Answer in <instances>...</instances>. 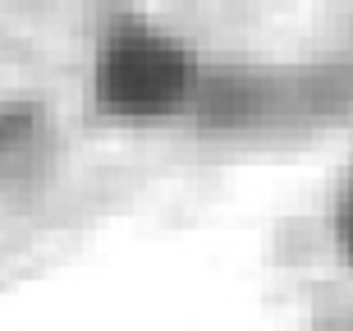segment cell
<instances>
[{
  "label": "cell",
  "mask_w": 353,
  "mask_h": 331,
  "mask_svg": "<svg viewBox=\"0 0 353 331\" xmlns=\"http://www.w3.org/2000/svg\"><path fill=\"white\" fill-rule=\"evenodd\" d=\"M340 239H344V249L353 253V180H349V189H344V198H340Z\"/></svg>",
  "instance_id": "7a4b0ae2"
},
{
  "label": "cell",
  "mask_w": 353,
  "mask_h": 331,
  "mask_svg": "<svg viewBox=\"0 0 353 331\" xmlns=\"http://www.w3.org/2000/svg\"><path fill=\"white\" fill-rule=\"evenodd\" d=\"M197 83L193 55L147 23H115L92 60V102L105 115H165Z\"/></svg>",
  "instance_id": "6da1fadb"
}]
</instances>
